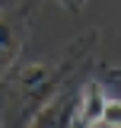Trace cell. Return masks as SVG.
Returning a JSON list of instances; mask_svg holds the SVG:
<instances>
[{
  "label": "cell",
  "mask_w": 121,
  "mask_h": 128,
  "mask_svg": "<svg viewBox=\"0 0 121 128\" xmlns=\"http://www.w3.org/2000/svg\"><path fill=\"white\" fill-rule=\"evenodd\" d=\"M96 45H99V29H89L76 42H70V48L54 61H35V64L16 61L0 77V128H29L32 118L83 67L92 64Z\"/></svg>",
  "instance_id": "cell-1"
},
{
  "label": "cell",
  "mask_w": 121,
  "mask_h": 128,
  "mask_svg": "<svg viewBox=\"0 0 121 128\" xmlns=\"http://www.w3.org/2000/svg\"><path fill=\"white\" fill-rule=\"evenodd\" d=\"M42 0H0V77L19 61Z\"/></svg>",
  "instance_id": "cell-2"
},
{
  "label": "cell",
  "mask_w": 121,
  "mask_h": 128,
  "mask_svg": "<svg viewBox=\"0 0 121 128\" xmlns=\"http://www.w3.org/2000/svg\"><path fill=\"white\" fill-rule=\"evenodd\" d=\"M108 93H112L108 77H89V80H83L80 90H76V106H73L70 128H99L102 125V109H105Z\"/></svg>",
  "instance_id": "cell-3"
},
{
  "label": "cell",
  "mask_w": 121,
  "mask_h": 128,
  "mask_svg": "<svg viewBox=\"0 0 121 128\" xmlns=\"http://www.w3.org/2000/svg\"><path fill=\"white\" fill-rule=\"evenodd\" d=\"M76 90H80V86H70V83H67L45 109L29 122V128H70L73 106H76Z\"/></svg>",
  "instance_id": "cell-4"
},
{
  "label": "cell",
  "mask_w": 121,
  "mask_h": 128,
  "mask_svg": "<svg viewBox=\"0 0 121 128\" xmlns=\"http://www.w3.org/2000/svg\"><path fill=\"white\" fill-rule=\"evenodd\" d=\"M102 128H121V96L108 93L105 109H102Z\"/></svg>",
  "instance_id": "cell-5"
},
{
  "label": "cell",
  "mask_w": 121,
  "mask_h": 128,
  "mask_svg": "<svg viewBox=\"0 0 121 128\" xmlns=\"http://www.w3.org/2000/svg\"><path fill=\"white\" fill-rule=\"evenodd\" d=\"M64 10H70V13H80L83 6H86V0H58Z\"/></svg>",
  "instance_id": "cell-6"
}]
</instances>
